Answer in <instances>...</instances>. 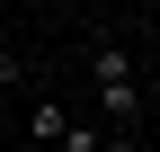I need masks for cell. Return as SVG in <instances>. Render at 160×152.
<instances>
[{"instance_id":"6da1fadb","label":"cell","mask_w":160,"mask_h":152,"mask_svg":"<svg viewBox=\"0 0 160 152\" xmlns=\"http://www.w3.org/2000/svg\"><path fill=\"white\" fill-rule=\"evenodd\" d=\"M89 72H98V117H107V134H125V125L142 117V72H133V54L125 45H98Z\"/></svg>"},{"instance_id":"7a4b0ae2","label":"cell","mask_w":160,"mask_h":152,"mask_svg":"<svg viewBox=\"0 0 160 152\" xmlns=\"http://www.w3.org/2000/svg\"><path fill=\"white\" fill-rule=\"evenodd\" d=\"M62 134H71V107H62V99H36V117H27V152H53Z\"/></svg>"},{"instance_id":"3957f363","label":"cell","mask_w":160,"mask_h":152,"mask_svg":"<svg viewBox=\"0 0 160 152\" xmlns=\"http://www.w3.org/2000/svg\"><path fill=\"white\" fill-rule=\"evenodd\" d=\"M98 134H107V125H71V134L53 143V152H98Z\"/></svg>"},{"instance_id":"277c9868","label":"cell","mask_w":160,"mask_h":152,"mask_svg":"<svg viewBox=\"0 0 160 152\" xmlns=\"http://www.w3.org/2000/svg\"><path fill=\"white\" fill-rule=\"evenodd\" d=\"M98 152H133V134H98Z\"/></svg>"},{"instance_id":"5b68a950","label":"cell","mask_w":160,"mask_h":152,"mask_svg":"<svg viewBox=\"0 0 160 152\" xmlns=\"http://www.w3.org/2000/svg\"><path fill=\"white\" fill-rule=\"evenodd\" d=\"M142 107H151V117H160V81H142Z\"/></svg>"}]
</instances>
